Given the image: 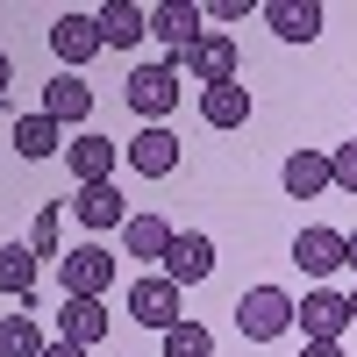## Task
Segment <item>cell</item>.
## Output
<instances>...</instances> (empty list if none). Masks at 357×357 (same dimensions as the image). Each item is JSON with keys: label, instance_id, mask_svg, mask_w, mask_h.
Returning <instances> with one entry per match:
<instances>
[{"label": "cell", "instance_id": "3", "mask_svg": "<svg viewBox=\"0 0 357 357\" xmlns=\"http://www.w3.org/2000/svg\"><path fill=\"white\" fill-rule=\"evenodd\" d=\"M178 93H186V86H178V65H136V72H129V86H122V100H129L151 129L178 107Z\"/></svg>", "mask_w": 357, "mask_h": 357}, {"label": "cell", "instance_id": "10", "mask_svg": "<svg viewBox=\"0 0 357 357\" xmlns=\"http://www.w3.org/2000/svg\"><path fill=\"white\" fill-rule=\"evenodd\" d=\"M178 158H186V151H178V136H172L165 122L129 136V172H143V178H172V172H178Z\"/></svg>", "mask_w": 357, "mask_h": 357}, {"label": "cell", "instance_id": "17", "mask_svg": "<svg viewBox=\"0 0 357 357\" xmlns=\"http://www.w3.org/2000/svg\"><path fill=\"white\" fill-rule=\"evenodd\" d=\"M143 36H151V8H136V0H107L100 8V43L107 50H129Z\"/></svg>", "mask_w": 357, "mask_h": 357}, {"label": "cell", "instance_id": "27", "mask_svg": "<svg viewBox=\"0 0 357 357\" xmlns=\"http://www.w3.org/2000/svg\"><path fill=\"white\" fill-rule=\"evenodd\" d=\"M200 15H215V22H243L250 0H215V8H200Z\"/></svg>", "mask_w": 357, "mask_h": 357}, {"label": "cell", "instance_id": "31", "mask_svg": "<svg viewBox=\"0 0 357 357\" xmlns=\"http://www.w3.org/2000/svg\"><path fill=\"white\" fill-rule=\"evenodd\" d=\"M350 272H357V236H350Z\"/></svg>", "mask_w": 357, "mask_h": 357}, {"label": "cell", "instance_id": "18", "mask_svg": "<svg viewBox=\"0 0 357 357\" xmlns=\"http://www.w3.org/2000/svg\"><path fill=\"white\" fill-rule=\"evenodd\" d=\"M279 178H286V193H293V200H314V193H329V186H336V172H329V158H321V151H293Z\"/></svg>", "mask_w": 357, "mask_h": 357}, {"label": "cell", "instance_id": "13", "mask_svg": "<svg viewBox=\"0 0 357 357\" xmlns=\"http://www.w3.org/2000/svg\"><path fill=\"white\" fill-rule=\"evenodd\" d=\"M114 165H122V143H107V136H79L72 143V178L79 186H114Z\"/></svg>", "mask_w": 357, "mask_h": 357}, {"label": "cell", "instance_id": "9", "mask_svg": "<svg viewBox=\"0 0 357 357\" xmlns=\"http://www.w3.org/2000/svg\"><path fill=\"white\" fill-rule=\"evenodd\" d=\"M236 65H243V57H236V43L222 36V29H207V36L186 50V72L200 79V93H207V86H229V79H243Z\"/></svg>", "mask_w": 357, "mask_h": 357}, {"label": "cell", "instance_id": "5", "mask_svg": "<svg viewBox=\"0 0 357 357\" xmlns=\"http://www.w3.org/2000/svg\"><path fill=\"white\" fill-rule=\"evenodd\" d=\"M293 264H301V272H314V279H329V272H343V264H350V236L307 222L301 236H293Z\"/></svg>", "mask_w": 357, "mask_h": 357}, {"label": "cell", "instance_id": "32", "mask_svg": "<svg viewBox=\"0 0 357 357\" xmlns=\"http://www.w3.org/2000/svg\"><path fill=\"white\" fill-rule=\"evenodd\" d=\"M350 321H357V293H350Z\"/></svg>", "mask_w": 357, "mask_h": 357}, {"label": "cell", "instance_id": "19", "mask_svg": "<svg viewBox=\"0 0 357 357\" xmlns=\"http://www.w3.org/2000/svg\"><path fill=\"white\" fill-rule=\"evenodd\" d=\"M72 215H79L86 229H129V207H122L114 186H79V193H72Z\"/></svg>", "mask_w": 357, "mask_h": 357}, {"label": "cell", "instance_id": "11", "mask_svg": "<svg viewBox=\"0 0 357 357\" xmlns=\"http://www.w3.org/2000/svg\"><path fill=\"white\" fill-rule=\"evenodd\" d=\"M207 272H215V243H207L200 229H186V236H172V250H165V279L186 293V286H200Z\"/></svg>", "mask_w": 357, "mask_h": 357}, {"label": "cell", "instance_id": "4", "mask_svg": "<svg viewBox=\"0 0 357 357\" xmlns=\"http://www.w3.org/2000/svg\"><path fill=\"white\" fill-rule=\"evenodd\" d=\"M178 301H186V293H178L165 272H151V279H136L129 286V321H143V329H178V321H186V314H178Z\"/></svg>", "mask_w": 357, "mask_h": 357}, {"label": "cell", "instance_id": "8", "mask_svg": "<svg viewBox=\"0 0 357 357\" xmlns=\"http://www.w3.org/2000/svg\"><path fill=\"white\" fill-rule=\"evenodd\" d=\"M293 321H301L307 343H343V329H350V301H343V293H329V286H314Z\"/></svg>", "mask_w": 357, "mask_h": 357}, {"label": "cell", "instance_id": "29", "mask_svg": "<svg viewBox=\"0 0 357 357\" xmlns=\"http://www.w3.org/2000/svg\"><path fill=\"white\" fill-rule=\"evenodd\" d=\"M301 357H343V343H307Z\"/></svg>", "mask_w": 357, "mask_h": 357}, {"label": "cell", "instance_id": "12", "mask_svg": "<svg viewBox=\"0 0 357 357\" xmlns=\"http://www.w3.org/2000/svg\"><path fill=\"white\" fill-rule=\"evenodd\" d=\"M250 107H257V100H250V86H243V79H229V86H207V93H200V122H207V129H243V122H250Z\"/></svg>", "mask_w": 357, "mask_h": 357}, {"label": "cell", "instance_id": "6", "mask_svg": "<svg viewBox=\"0 0 357 357\" xmlns=\"http://www.w3.org/2000/svg\"><path fill=\"white\" fill-rule=\"evenodd\" d=\"M200 22H207V15L193 8V0H165V8H151V36H158V43L172 50V65H186V50H193V43L207 36Z\"/></svg>", "mask_w": 357, "mask_h": 357}, {"label": "cell", "instance_id": "25", "mask_svg": "<svg viewBox=\"0 0 357 357\" xmlns=\"http://www.w3.org/2000/svg\"><path fill=\"white\" fill-rule=\"evenodd\" d=\"M29 250H36V257H57V264H65V243H57V200H43V207H36V229H29Z\"/></svg>", "mask_w": 357, "mask_h": 357}, {"label": "cell", "instance_id": "1", "mask_svg": "<svg viewBox=\"0 0 357 357\" xmlns=\"http://www.w3.org/2000/svg\"><path fill=\"white\" fill-rule=\"evenodd\" d=\"M293 314H301V301H293L286 286H250L243 301H236V329H243L250 343H279L293 329Z\"/></svg>", "mask_w": 357, "mask_h": 357}, {"label": "cell", "instance_id": "28", "mask_svg": "<svg viewBox=\"0 0 357 357\" xmlns=\"http://www.w3.org/2000/svg\"><path fill=\"white\" fill-rule=\"evenodd\" d=\"M43 357H86V350H79V343H65V336H57V343H50Z\"/></svg>", "mask_w": 357, "mask_h": 357}, {"label": "cell", "instance_id": "7", "mask_svg": "<svg viewBox=\"0 0 357 357\" xmlns=\"http://www.w3.org/2000/svg\"><path fill=\"white\" fill-rule=\"evenodd\" d=\"M50 50L65 57V72L93 65V57L107 50V43H100V15H57V22H50Z\"/></svg>", "mask_w": 357, "mask_h": 357}, {"label": "cell", "instance_id": "22", "mask_svg": "<svg viewBox=\"0 0 357 357\" xmlns=\"http://www.w3.org/2000/svg\"><path fill=\"white\" fill-rule=\"evenodd\" d=\"M29 286H36V250L0 243V293H8V301H29Z\"/></svg>", "mask_w": 357, "mask_h": 357}, {"label": "cell", "instance_id": "20", "mask_svg": "<svg viewBox=\"0 0 357 357\" xmlns=\"http://www.w3.org/2000/svg\"><path fill=\"white\" fill-rule=\"evenodd\" d=\"M15 151L22 158H57V151H65V122H50L43 107L22 114V122H15Z\"/></svg>", "mask_w": 357, "mask_h": 357}, {"label": "cell", "instance_id": "24", "mask_svg": "<svg viewBox=\"0 0 357 357\" xmlns=\"http://www.w3.org/2000/svg\"><path fill=\"white\" fill-rule=\"evenodd\" d=\"M165 357H215V336L200 321H178V329H165Z\"/></svg>", "mask_w": 357, "mask_h": 357}, {"label": "cell", "instance_id": "14", "mask_svg": "<svg viewBox=\"0 0 357 357\" xmlns=\"http://www.w3.org/2000/svg\"><path fill=\"white\" fill-rule=\"evenodd\" d=\"M114 329V314H107V301H65V307H57V336H65V343H100Z\"/></svg>", "mask_w": 357, "mask_h": 357}, {"label": "cell", "instance_id": "30", "mask_svg": "<svg viewBox=\"0 0 357 357\" xmlns=\"http://www.w3.org/2000/svg\"><path fill=\"white\" fill-rule=\"evenodd\" d=\"M8 79H15V65H8V50H0V100H8Z\"/></svg>", "mask_w": 357, "mask_h": 357}, {"label": "cell", "instance_id": "15", "mask_svg": "<svg viewBox=\"0 0 357 357\" xmlns=\"http://www.w3.org/2000/svg\"><path fill=\"white\" fill-rule=\"evenodd\" d=\"M264 22H272V36H286V43H314L321 36L314 0H264Z\"/></svg>", "mask_w": 357, "mask_h": 357}, {"label": "cell", "instance_id": "26", "mask_svg": "<svg viewBox=\"0 0 357 357\" xmlns=\"http://www.w3.org/2000/svg\"><path fill=\"white\" fill-rule=\"evenodd\" d=\"M329 172H336V186H343V193H357V136H350V143H336Z\"/></svg>", "mask_w": 357, "mask_h": 357}, {"label": "cell", "instance_id": "16", "mask_svg": "<svg viewBox=\"0 0 357 357\" xmlns=\"http://www.w3.org/2000/svg\"><path fill=\"white\" fill-rule=\"evenodd\" d=\"M43 114L50 122H86V114H93V86H86L79 72H57L43 86Z\"/></svg>", "mask_w": 357, "mask_h": 357}, {"label": "cell", "instance_id": "23", "mask_svg": "<svg viewBox=\"0 0 357 357\" xmlns=\"http://www.w3.org/2000/svg\"><path fill=\"white\" fill-rule=\"evenodd\" d=\"M50 343H43V329L29 314H0V357H43Z\"/></svg>", "mask_w": 357, "mask_h": 357}, {"label": "cell", "instance_id": "21", "mask_svg": "<svg viewBox=\"0 0 357 357\" xmlns=\"http://www.w3.org/2000/svg\"><path fill=\"white\" fill-rule=\"evenodd\" d=\"M122 236H129V257H143V264L158 257V264H165V250H172V236H178V229H172L165 215H129Z\"/></svg>", "mask_w": 357, "mask_h": 357}, {"label": "cell", "instance_id": "2", "mask_svg": "<svg viewBox=\"0 0 357 357\" xmlns=\"http://www.w3.org/2000/svg\"><path fill=\"white\" fill-rule=\"evenodd\" d=\"M57 279H65V301H107V286L122 279V264H114L107 243H79V250H65Z\"/></svg>", "mask_w": 357, "mask_h": 357}]
</instances>
